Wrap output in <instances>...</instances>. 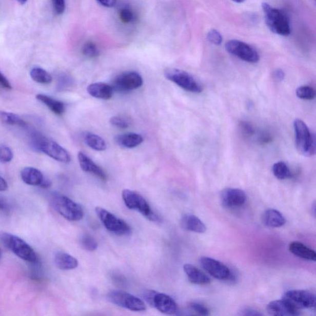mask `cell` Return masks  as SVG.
Listing matches in <instances>:
<instances>
[{
  "label": "cell",
  "mask_w": 316,
  "mask_h": 316,
  "mask_svg": "<svg viewBox=\"0 0 316 316\" xmlns=\"http://www.w3.org/2000/svg\"><path fill=\"white\" fill-rule=\"evenodd\" d=\"M78 160L81 168L83 170V171L93 174L103 181L107 180L108 176L104 170L97 165L83 152H79L78 153Z\"/></svg>",
  "instance_id": "obj_17"
},
{
  "label": "cell",
  "mask_w": 316,
  "mask_h": 316,
  "mask_svg": "<svg viewBox=\"0 0 316 316\" xmlns=\"http://www.w3.org/2000/svg\"><path fill=\"white\" fill-rule=\"evenodd\" d=\"M273 76L276 81L282 82L285 78V73L282 69H276L273 72Z\"/></svg>",
  "instance_id": "obj_42"
},
{
  "label": "cell",
  "mask_w": 316,
  "mask_h": 316,
  "mask_svg": "<svg viewBox=\"0 0 316 316\" xmlns=\"http://www.w3.org/2000/svg\"><path fill=\"white\" fill-rule=\"evenodd\" d=\"M283 299L298 310L315 309L316 299L315 294L309 291L293 290L287 291Z\"/></svg>",
  "instance_id": "obj_13"
},
{
  "label": "cell",
  "mask_w": 316,
  "mask_h": 316,
  "mask_svg": "<svg viewBox=\"0 0 316 316\" xmlns=\"http://www.w3.org/2000/svg\"><path fill=\"white\" fill-rule=\"evenodd\" d=\"M51 203L53 208L67 220L79 221L84 217V212L82 206L63 194H53Z\"/></svg>",
  "instance_id": "obj_2"
},
{
  "label": "cell",
  "mask_w": 316,
  "mask_h": 316,
  "mask_svg": "<svg viewBox=\"0 0 316 316\" xmlns=\"http://www.w3.org/2000/svg\"><path fill=\"white\" fill-rule=\"evenodd\" d=\"M165 77L187 92L194 93L202 92V87L192 75L183 70L171 68L165 72Z\"/></svg>",
  "instance_id": "obj_7"
},
{
  "label": "cell",
  "mask_w": 316,
  "mask_h": 316,
  "mask_svg": "<svg viewBox=\"0 0 316 316\" xmlns=\"http://www.w3.org/2000/svg\"><path fill=\"white\" fill-rule=\"evenodd\" d=\"M114 141L121 147L132 149L141 145L144 139L139 133H128L115 136Z\"/></svg>",
  "instance_id": "obj_21"
},
{
  "label": "cell",
  "mask_w": 316,
  "mask_h": 316,
  "mask_svg": "<svg viewBox=\"0 0 316 316\" xmlns=\"http://www.w3.org/2000/svg\"><path fill=\"white\" fill-rule=\"evenodd\" d=\"M54 261L61 270H69L77 268L78 262L77 259L65 252L57 251L54 254Z\"/></svg>",
  "instance_id": "obj_23"
},
{
  "label": "cell",
  "mask_w": 316,
  "mask_h": 316,
  "mask_svg": "<svg viewBox=\"0 0 316 316\" xmlns=\"http://www.w3.org/2000/svg\"><path fill=\"white\" fill-rule=\"evenodd\" d=\"M143 84L144 79L139 73L135 71H126L115 77L112 87L114 91L127 92L139 89Z\"/></svg>",
  "instance_id": "obj_12"
},
{
  "label": "cell",
  "mask_w": 316,
  "mask_h": 316,
  "mask_svg": "<svg viewBox=\"0 0 316 316\" xmlns=\"http://www.w3.org/2000/svg\"><path fill=\"white\" fill-rule=\"evenodd\" d=\"M272 172L273 175L279 180L290 179L292 177L290 169L284 162H278L273 165Z\"/></svg>",
  "instance_id": "obj_31"
},
{
  "label": "cell",
  "mask_w": 316,
  "mask_h": 316,
  "mask_svg": "<svg viewBox=\"0 0 316 316\" xmlns=\"http://www.w3.org/2000/svg\"><path fill=\"white\" fill-rule=\"evenodd\" d=\"M87 90L93 98L104 100L111 99L114 92L111 85L103 83L90 84L88 86Z\"/></svg>",
  "instance_id": "obj_18"
},
{
  "label": "cell",
  "mask_w": 316,
  "mask_h": 316,
  "mask_svg": "<svg viewBox=\"0 0 316 316\" xmlns=\"http://www.w3.org/2000/svg\"><path fill=\"white\" fill-rule=\"evenodd\" d=\"M80 244L82 248L89 251H95L98 248V243L96 240L87 234L81 237Z\"/></svg>",
  "instance_id": "obj_34"
},
{
  "label": "cell",
  "mask_w": 316,
  "mask_h": 316,
  "mask_svg": "<svg viewBox=\"0 0 316 316\" xmlns=\"http://www.w3.org/2000/svg\"><path fill=\"white\" fill-rule=\"evenodd\" d=\"M298 98L305 100H311L315 98V92L312 87L310 86H302L298 88L296 90Z\"/></svg>",
  "instance_id": "obj_33"
},
{
  "label": "cell",
  "mask_w": 316,
  "mask_h": 316,
  "mask_svg": "<svg viewBox=\"0 0 316 316\" xmlns=\"http://www.w3.org/2000/svg\"><path fill=\"white\" fill-rule=\"evenodd\" d=\"M241 128V130L245 135L251 136L253 135L254 132L253 127L251 126L250 124L246 122H243L240 126Z\"/></svg>",
  "instance_id": "obj_40"
},
{
  "label": "cell",
  "mask_w": 316,
  "mask_h": 316,
  "mask_svg": "<svg viewBox=\"0 0 316 316\" xmlns=\"http://www.w3.org/2000/svg\"><path fill=\"white\" fill-rule=\"evenodd\" d=\"M118 16L121 22L125 24L135 23L137 20L135 12L129 6L124 5L118 11Z\"/></svg>",
  "instance_id": "obj_30"
},
{
  "label": "cell",
  "mask_w": 316,
  "mask_h": 316,
  "mask_svg": "<svg viewBox=\"0 0 316 316\" xmlns=\"http://www.w3.org/2000/svg\"><path fill=\"white\" fill-rule=\"evenodd\" d=\"M54 12L57 15L64 13L66 10L65 0H51Z\"/></svg>",
  "instance_id": "obj_39"
},
{
  "label": "cell",
  "mask_w": 316,
  "mask_h": 316,
  "mask_svg": "<svg viewBox=\"0 0 316 316\" xmlns=\"http://www.w3.org/2000/svg\"><path fill=\"white\" fill-rule=\"evenodd\" d=\"M207 39L210 43L220 45L223 42V36L221 33L215 29H211L207 33Z\"/></svg>",
  "instance_id": "obj_37"
},
{
  "label": "cell",
  "mask_w": 316,
  "mask_h": 316,
  "mask_svg": "<svg viewBox=\"0 0 316 316\" xmlns=\"http://www.w3.org/2000/svg\"><path fill=\"white\" fill-rule=\"evenodd\" d=\"M0 240L5 247L21 259L32 264L38 262L35 251L20 237L5 232L0 234Z\"/></svg>",
  "instance_id": "obj_1"
},
{
  "label": "cell",
  "mask_w": 316,
  "mask_h": 316,
  "mask_svg": "<svg viewBox=\"0 0 316 316\" xmlns=\"http://www.w3.org/2000/svg\"><path fill=\"white\" fill-rule=\"evenodd\" d=\"M0 121L9 126L26 127L27 123L19 115L12 112L0 111Z\"/></svg>",
  "instance_id": "obj_28"
},
{
  "label": "cell",
  "mask_w": 316,
  "mask_h": 316,
  "mask_svg": "<svg viewBox=\"0 0 316 316\" xmlns=\"http://www.w3.org/2000/svg\"><path fill=\"white\" fill-rule=\"evenodd\" d=\"M1 255H2L1 250H0V258H1Z\"/></svg>",
  "instance_id": "obj_49"
},
{
  "label": "cell",
  "mask_w": 316,
  "mask_h": 316,
  "mask_svg": "<svg viewBox=\"0 0 316 316\" xmlns=\"http://www.w3.org/2000/svg\"><path fill=\"white\" fill-rule=\"evenodd\" d=\"M181 224L184 229L190 232L203 233L206 230L205 224L194 215H185L182 218Z\"/></svg>",
  "instance_id": "obj_22"
},
{
  "label": "cell",
  "mask_w": 316,
  "mask_h": 316,
  "mask_svg": "<svg viewBox=\"0 0 316 316\" xmlns=\"http://www.w3.org/2000/svg\"><path fill=\"white\" fill-rule=\"evenodd\" d=\"M220 199L226 207L237 208L245 204L247 195L244 191L239 188H227L221 191Z\"/></svg>",
  "instance_id": "obj_15"
},
{
  "label": "cell",
  "mask_w": 316,
  "mask_h": 316,
  "mask_svg": "<svg viewBox=\"0 0 316 316\" xmlns=\"http://www.w3.org/2000/svg\"><path fill=\"white\" fill-rule=\"evenodd\" d=\"M263 221L266 226L278 228L284 226L286 221L283 215L275 209H267L263 215Z\"/></svg>",
  "instance_id": "obj_24"
},
{
  "label": "cell",
  "mask_w": 316,
  "mask_h": 316,
  "mask_svg": "<svg viewBox=\"0 0 316 316\" xmlns=\"http://www.w3.org/2000/svg\"><path fill=\"white\" fill-rule=\"evenodd\" d=\"M184 270L191 283L201 285L211 283V279L207 275L190 264H185Z\"/></svg>",
  "instance_id": "obj_19"
},
{
  "label": "cell",
  "mask_w": 316,
  "mask_h": 316,
  "mask_svg": "<svg viewBox=\"0 0 316 316\" xmlns=\"http://www.w3.org/2000/svg\"><path fill=\"white\" fill-rule=\"evenodd\" d=\"M295 145L297 150L305 156H312L315 153V135L302 120L297 118L293 123Z\"/></svg>",
  "instance_id": "obj_4"
},
{
  "label": "cell",
  "mask_w": 316,
  "mask_h": 316,
  "mask_svg": "<svg viewBox=\"0 0 316 316\" xmlns=\"http://www.w3.org/2000/svg\"><path fill=\"white\" fill-rule=\"evenodd\" d=\"M6 208V205L4 202L0 200V209H5Z\"/></svg>",
  "instance_id": "obj_46"
},
{
  "label": "cell",
  "mask_w": 316,
  "mask_h": 316,
  "mask_svg": "<svg viewBox=\"0 0 316 316\" xmlns=\"http://www.w3.org/2000/svg\"><path fill=\"white\" fill-rule=\"evenodd\" d=\"M244 312L242 313V315H261L262 314L260 312L256 311V310L253 309H246L244 310Z\"/></svg>",
  "instance_id": "obj_44"
},
{
  "label": "cell",
  "mask_w": 316,
  "mask_h": 316,
  "mask_svg": "<svg viewBox=\"0 0 316 316\" xmlns=\"http://www.w3.org/2000/svg\"><path fill=\"white\" fill-rule=\"evenodd\" d=\"M108 299L109 302L114 305L130 311L140 312L147 309V307L142 300L126 291H111L108 294Z\"/></svg>",
  "instance_id": "obj_10"
},
{
  "label": "cell",
  "mask_w": 316,
  "mask_h": 316,
  "mask_svg": "<svg viewBox=\"0 0 316 316\" xmlns=\"http://www.w3.org/2000/svg\"><path fill=\"white\" fill-rule=\"evenodd\" d=\"M226 49L228 53L238 57L245 62L256 63L260 59L259 53L254 48L237 40H231L227 42Z\"/></svg>",
  "instance_id": "obj_11"
},
{
  "label": "cell",
  "mask_w": 316,
  "mask_h": 316,
  "mask_svg": "<svg viewBox=\"0 0 316 316\" xmlns=\"http://www.w3.org/2000/svg\"><path fill=\"white\" fill-rule=\"evenodd\" d=\"M30 75L32 80L38 84H49L53 80L49 73L41 68H33L30 72Z\"/></svg>",
  "instance_id": "obj_29"
},
{
  "label": "cell",
  "mask_w": 316,
  "mask_h": 316,
  "mask_svg": "<svg viewBox=\"0 0 316 316\" xmlns=\"http://www.w3.org/2000/svg\"><path fill=\"white\" fill-rule=\"evenodd\" d=\"M144 298L149 305L154 307L163 314L173 315L178 312L177 303L168 294L149 290L145 291Z\"/></svg>",
  "instance_id": "obj_9"
},
{
  "label": "cell",
  "mask_w": 316,
  "mask_h": 316,
  "mask_svg": "<svg viewBox=\"0 0 316 316\" xmlns=\"http://www.w3.org/2000/svg\"><path fill=\"white\" fill-rule=\"evenodd\" d=\"M33 141L37 150L57 162L65 164L71 162V155L68 151L52 140L38 135Z\"/></svg>",
  "instance_id": "obj_5"
},
{
  "label": "cell",
  "mask_w": 316,
  "mask_h": 316,
  "mask_svg": "<svg viewBox=\"0 0 316 316\" xmlns=\"http://www.w3.org/2000/svg\"><path fill=\"white\" fill-rule=\"evenodd\" d=\"M82 52L85 56L89 58H95L100 54L98 47L92 42H87L82 48Z\"/></svg>",
  "instance_id": "obj_32"
},
{
  "label": "cell",
  "mask_w": 316,
  "mask_h": 316,
  "mask_svg": "<svg viewBox=\"0 0 316 316\" xmlns=\"http://www.w3.org/2000/svg\"><path fill=\"white\" fill-rule=\"evenodd\" d=\"M83 139L88 147L97 151H105L107 148L105 140L95 133L85 132Z\"/></svg>",
  "instance_id": "obj_27"
},
{
  "label": "cell",
  "mask_w": 316,
  "mask_h": 316,
  "mask_svg": "<svg viewBox=\"0 0 316 316\" xmlns=\"http://www.w3.org/2000/svg\"><path fill=\"white\" fill-rule=\"evenodd\" d=\"M122 196L124 203L129 209L138 211L150 221H160V217L152 210L147 200L141 194L135 191L125 189L123 191Z\"/></svg>",
  "instance_id": "obj_6"
},
{
  "label": "cell",
  "mask_w": 316,
  "mask_h": 316,
  "mask_svg": "<svg viewBox=\"0 0 316 316\" xmlns=\"http://www.w3.org/2000/svg\"><path fill=\"white\" fill-rule=\"evenodd\" d=\"M269 314L275 316H296L300 315L299 310L284 299L273 301L267 306Z\"/></svg>",
  "instance_id": "obj_16"
},
{
  "label": "cell",
  "mask_w": 316,
  "mask_h": 316,
  "mask_svg": "<svg viewBox=\"0 0 316 316\" xmlns=\"http://www.w3.org/2000/svg\"><path fill=\"white\" fill-rule=\"evenodd\" d=\"M190 307L194 312L197 313L198 314L201 315H210V311L206 306L199 303H191Z\"/></svg>",
  "instance_id": "obj_38"
},
{
  "label": "cell",
  "mask_w": 316,
  "mask_h": 316,
  "mask_svg": "<svg viewBox=\"0 0 316 316\" xmlns=\"http://www.w3.org/2000/svg\"><path fill=\"white\" fill-rule=\"evenodd\" d=\"M112 126L121 129H126L130 126V122L125 117L121 116H113L110 118Z\"/></svg>",
  "instance_id": "obj_36"
},
{
  "label": "cell",
  "mask_w": 316,
  "mask_h": 316,
  "mask_svg": "<svg viewBox=\"0 0 316 316\" xmlns=\"http://www.w3.org/2000/svg\"><path fill=\"white\" fill-rule=\"evenodd\" d=\"M262 8L266 24L268 28L276 34L287 36L291 33L289 20L284 12L263 3Z\"/></svg>",
  "instance_id": "obj_3"
},
{
  "label": "cell",
  "mask_w": 316,
  "mask_h": 316,
  "mask_svg": "<svg viewBox=\"0 0 316 316\" xmlns=\"http://www.w3.org/2000/svg\"><path fill=\"white\" fill-rule=\"evenodd\" d=\"M36 100L43 103L54 114L62 115L65 112V105L62 102L44 94H38Z\"/></svg>",
  "instance_id": "obj_26"
},
{
  "label": "cell",
  "mask_w": 316,
  "mask_h": 316,
  "mask_svg": "<svg viewBox=\"0 0 316 316\" xmlns=\"http://www.w3.org/2000/svg\"><path fill=\"white\" fill-rule=\"evenodd\" d=\"M0 86L5 89L11 90L12 86L7 77L0 72Z\"/></svg>",
  "instance_id": "obj_41"
},
{
  "label": "cell",
  "mask_w": 316,
  "mask_h": 316,
  "mask_svg": "<svg viewBox=\"0 0 316 316\" xmlns=\"http://www.w3.org/2000/svg\"><path fill=\"white\" fill-rule=\"evenodd\" d=\"M14 154L11 149L8 146H0V162L6 164L11 162Z\"/></svg>",
  "instance_id": "obj_35"
},
{
  "label": "cell",
  "mask_w": 316,
  "mask_h": 316,
  "mask_svg": "<svg viewBox=\"0 0 316 316\" xmlns=\"http://www.w3.org/2000/svg\"><path fill=\"white\" fill-rule=\"evenodd\" d=\"M21 177L24 183L27 185L40 187L45 179L40 170L32 167H26L22 169L21 172Z\"/></svg>",
  "instance_id": "obj_20"
},
{
  "label": "cell",
  "mask_w": 316,
  "mask_h": 316,
  "mask_svg": "<svg viewBox=\"0 0 316 316\" xmlns=\"http://www.w3.org/2000/svg\"><path fill=\"white\" fill-rule=\"evenodd\" d=\"M289 250L291 253L302 259L315 261L316 254L312 249L299 242H291L289 245Z\"/></svg>",
  "instance_id": "obj_25"
},
{
  "label": "cell",
  "mask_w": 316,
  "mask_h": 316,
  "mask_svg": "<svg viewBox=\"0 0 316 316\" xmlns=\"http://www.w3.org/2000/svg\"><path fill=\"white\" fill-rule=\"evenodd\" d=\"M100 5L103 7L111 8L114 7L116 2V0H97Z\"/></svg>",
  "instance_id": "obj_43"
},
{
  "label": "cell",
  "mask_w": 316,
  "mask_h": 316,
  "mask_svg": "<svg viewBox=\"0 0 316 316\" xmlns=\"http://www.w3.org/2000/svg\"><path fill=\"white\" fill-rule=\"evenodd\" d=\"M233 2L237 3V4H242L245 2V0H232Z\"/></svg>",
  "instance_id": "obj_48"
},
{
  "label": "cell",
  "mask_w": 316,
  "mask_h": 316,
  "mask_svg": "<svg viewBox=\"0 0 316 316\" xmlns=\"http://www.w3.org/2000/svg\"><path fill=\"white\" fill-rule=\"evenodd\" d=\"M17 2L21 5L26 4L28 0H17Z\"/></svg>",
  "instance_id": "obj_47"
},
{
  "label": "cell",
  "mask_w": 316,
  "mask_h": 316,
  "mask_svg": "<svg viewBox=\"0 0 316 316\" xmlns=\"http://www.w3.org/2000/svg\"><path fill=\"white\" fill-rule=\"evenodd\" d=\"M200 264L209 274L218 280L234 281L235 276L225 264L220 261L208 257H202L200 260Z\"/></svg>",
  "instance_id": "obj_14"
},
{
  "label": "cell",
  "mask_w": 316,
  "mask_h": 316,
  "mask_svg": "<svg viewBox=\"0 0 316 316\" xmlns=\"http://www.w3.org/2000/svg\"><path fill=\"white\" fill-rule=\"evenodd\" d=\"M95 212L106 229L118 236L128 235L131 233L129 224L104 208L97 207Z\"/></svg>",
  "instance_id": "obj_8"
},
{
  "label": "cell",
  "mask_w": 316,
  "mask_h": 316,
  "mask_svg": "<svg viewBox=\"0 0 316 316\" xmlns=\"http://www.w3.org/2000/svg\"><path fill=\"white\" fill-rule=\"evenodd\" d=\"M8 188V184L5 179L0 176V191H5L7 190Z\"/></svg>",
  "instance_id": "obj_45"
}]
</instances>
